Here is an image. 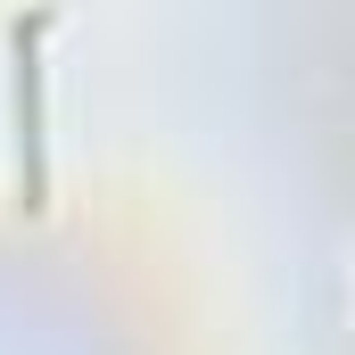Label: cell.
I'll use <instances>...</instances> for the list:
<instances>
[{
    "label": "cell",
    "mask_w": 355,
    "mask_h": 355,
    "mask_svg": "<svg viewBox=\"0 0 355 355\" xmlns=\"http://www.w3.org/2000/svg\"><path fill=\"white\" fill-rule=\"evenodd\" d=\"M50 17H25L17 25V157H25V207H42V67H33V33Z\"/></svg>",
    "instance_id": "6da1fadb"
}]
</instances>
